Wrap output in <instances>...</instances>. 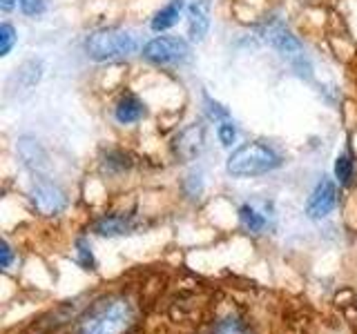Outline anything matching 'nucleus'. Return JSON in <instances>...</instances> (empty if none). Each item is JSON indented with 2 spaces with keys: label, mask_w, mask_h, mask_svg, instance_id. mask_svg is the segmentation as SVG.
<instances>
[{
  "label": "nucleus",
  "mask_w": 357,
  "mask_h": 334,
  "mask_svg": "<svg viewBox=\"0 0 357 334\" xmlns=\"http://www.w3.org/2000/svg\"><path fill=\"white\" fill-rule=\"evenodd\" d=\"M132 323V308L126 299H109L94 305L81 321V334H123Z\"/></svg>",
  "instance_id": "f257e3e1"
},
{
  "label": "nucleus",
  "mask_w": 357,
  "mask_h": 334,
  "mask_svg": "<svg viewBox=\"0 0 357 334\" xmlns=\"http://www.w3.org/2000/svg\"><path fill=\"white\" fill-rule=\"evenodd\" d=\"M282 165V156L273 148L261 143H245L237 148L228 159V172L232 176H259L266 172H273L275 167Z\"/></svg>",
  "instance_id": "f03ea898"
},
{
  "label": "nucleus",
  "mask_w": 357,
  "mask_h": 334,
  "mask_svg": "<svg viewBox=\"0 0 357 334\" xmlns=\"http://www.w3.org/2000/svg\"><path fill=\"white\" fill-rule=\"evenodd\" d=\"M85 49L89 58L94 61H114L121 56L134 54L137 49V38L126 29H100L87 38Z\"/></svg>",
  "instance_id": "7ed1b4c3"
},
{
  "label": "nucleus",
  "mask_w": 357,
  "mask_h": 334,
  "mask_svg": "<svg viewBox=\"0 0 357 334\" xmlns=\"http://www.w3.org/2000/svg\"><path fill=\"white\" fill-rule=\"evenodd\" d=\"M190 47L183 38L176 36H159L152 38L148 45L143 47V56L148 61L156 65H170V63H181L188 58Z\"/></svg>",
  "instance_id": "20e7f679"
},
{
  "label": "nucleus",
  "mask_w": 357,
  "mask_h": 334,
  "mask_svg": "<svg viewBox=\"0 0 357 334\" xmlns=\"http://www.w3.org/2000/svg\"><path fill=\"white\" fill-rule=\"evenodd\" d=\"M335 205H337V189H335L333 181L324 178V181L315 187V192H312L308 198L306 214L310 218H324L335 209Z\"/></svg>",
  "instance_id": "39448f33"
},
{
  "label": "nucleus",
  "mask_w": 357,
  "mask_h": 334,
  "mask_svg": "<svg viewBox=\"0 0 357 334\" xmlns=\"http://www.w3.org/2000/svg\"><path fill=\"white\" fill-rule=\"evenodd\" d=\"M31 200H33V205H36V209L45 216L61 214L65 209V194L54 183H45V181L38 183L31 189Z\"/></svg>",
  "instance_id": "423d86ee"
},
{
  "label": "nucleus",
  "mask_w": 357,
  "mask_h": 334,
  "mask_svg": "<svg viewBox=\"0 0 357 334\" xmlns=\"http://www.w3.org/2000/svg\"><path fill=\"white\" fill-rule=\"evenodd\" d=\"M204 141H206V127L201 125V122H192V125H188L174 138V152L178 159L192 161L195 156H199V152L204 150Z\"/></svg>",
  "instance_id": "0eeeda50"
},
{
  "label": "nucleus",
  "mask_w": 357,
  "mask_h": 334,
  "mask_svg": "<svg viewBox=\"0 0 357 334\" xmlns=\"http://www.w3.org/2000/svg\"><path fill=\"white\" fill-rule=\"evenodd\" d=\"M210 29V0H192L188 5V33L195 42L204 40Z\"/></svg>",
  "instance_id": "6e6552de"
},
{
  "label": "nucleus",
  "mask_w": 357,
  "mask_h": 334,
  "mask_svg": "<svg viewBox=\"0 0 357 334\" xmlns=\"http://www.w3.org/2000/svg\"><path fill=\"white\" fill-rule=\"evenodd\" d=\"M266 40L271 42L277 51H282L284 56H288V58H293V56H301L299 40L282 25V22H273V25L266 27Z\"/></svg>",
  "instance_id": "1a4fd4ad"
},
{
  "label": "nucleus",
  "mask_w": 357,
  "mask_h": 334,
  "mask_svg": "<svg viewBox=\"0 0 357 334\" xmlns=\"http://www.w3.org/2000/svg\"><path fill=\"white\" fill-rule=\"evenodd\" d=\"M183 7H185L183 0H170V3H167V5L159 11V14H156V16L152 18V29H154V31H165V29L174 27L176 22H178V18H181Z\"/></svg>",
  "instance_id": "9d476101"
},
{
  "label": "nucleus",
  "mask_w": 357,
  "mask_h": 334,
  "mask_svg": "<svg viewBox=\"0 0 357 334\" xmlns=\"http://www.w3.org/2000/svg\"><path fill=\"white\" fill-rule=\"evenodd\" d=\"M132 230V221L128 216H103L96 221L94 232L100 237H121Z\"/></svg>",
  "instance_id": "9b49d317"
},
{
  "label": "nucleus",
  "mask_w": 357,
  "mask_h": 334,
  "mask_svg": "<svg viewBox=\"0 0 357 334\" xmlns=\"http://www.w3.org/2000/svg\"><path fill=\"white\" fill-rule=\"evenodd\" d=\"M145 114L143 109V103L139 98L134 96H123L116 105V120L123 122V125H128V122H137L141 116Z\"/></svg>",
  "instance_id": "f8f14e48"
},
{
  "label": "nucleus",
  "mask_w": 357,
  "mask_h": 334,
  "mask_svg": "<svg viewBox=\"0 0 357 334\" xmlns=\"http://www.w3.org/2000/svg\"><path fill=\"white\" fill-rule=\"evenodd\" d=\"M239 218H241V223H243V228L248 230V232H255V234L264 232L266 225H268V216H266L264 212H261L259 207H257L255 203H245V205H241V209H239Z\"/></svg>",
  "instance_id": "ddd939ff"
},
{
  "label": "nucleus",
  "mask_w": 357,
  "mask_h": 334,
  "mask_svg": "<svg viewBox=\"0 0 357 334\" xmlns=\"http://www.w3.org/2000/svg\"><path fill=\"white\" fill-rule=\"evenodd\" d=\"M335 176H337V181L342 185L351 183V178H353V161H351L349 154L337 156V161H335Z\"/></svg>",
  "instance_id": "4468645a"
},
{
  "label": "nucleus",
  "mask_w": 357,
  "mask_h": 334,
  "mask_svg": "<svg viewBox=\"0 0 357 334\" xmlns=\"http://www.w3.org/2000/svg\"><path fill=\"white\" fill-rule=\"evenodd\" d=\"M14 42H16V31L11 25H5L0 27V56H7L11 51V47H14Z\"/></svg>",
  "instance_id": "2eb2a0df"
},
{
  "label": "nucleus",
  "mask_w": 357,
  "mask_h": 334,
  "mask_svg": "<svg viewBox=\"0 0 357 334\" xmlns=\"http://www.w3.org/2000/svg\"><path fill=\"white\" fill-rule=\"evenodd\" d=\"M76 261L81 263L83 267H92L94 265V256H92V248L85 239L76 241Z\"/></svg>",
  "instance_id": "dca6fc26"
},
{
  "label": "nucleus",
  "mask_w": 357,
  "mask_h": 334,
  "mask_svg": "<svg viewBox=\"0 0 357 334\" xmlns=\"http://www.w3.org/2000/svg\"><path fill=\"white\" fill-rule=\"evenodd\" d=\"M18 5L25 16H40L47 7V0H18Z\"/></svg>",
  "instance_id": "f3484780"
},
{
  "label": "nucleus",
  "mask_w": 357,
  "mask_h": 334,
  "mask_svg": "<svg viewBox=\"0 0 357 334\" xmlns=\"http://www.w3.org/2000/svg\"><path fill=\"white\" fill-rule=\"evenodd\" d=\"M217 134H219L221 145H226V148H230V145L234 143V138H237V129H234V125L230 120H223L217 129Z\"/></svg>",
  "instance_id": "a211bd4d"
},
{
  "label": "nucleus",
  "mask_w": 357,
  "mask_h": 334,
  "mask_svg": "<svg viewBox=\"0 0 357 334\" xmlns=\"http://www.w3.org/2000/svg\"><path fill=\"white\" fill-rule=\"evenodd\" d=\"M217 334H248V332H245L237 321H223L217 328Z\"/></svg>",
  "instance_id": "6ab92c4d"
},
{
  "label": "nucleus",
  "mask_w": 357,
  "mask_h": 334,
  "mask_svg": "<svg viewBox=\"0 0 357 334\" xmlns=\"http://www.w3.org/2000/svg\"><path fill=\"white\" fill-rule=\"evenodd\" d=\"M0 254H3V267H5V270H9V267H11V259H14V252H11L7 241H3V245H0Z\"/></svg>",
  "instance_id": "aec40b11"
},
{
  "label": "nucleus",
  "mask_w": 357,
  "mask_h": 334,
  "mask_svg": "<svg viewBox=\"0 0 357 334\" xmlns=\"http://www.w3.org/2000/svg\"><path fill=\"white\" fill-rule=\"evenodd\" d=\"M16 5V0H0V7H3V11H11Z\"/></svg>",
  "instance_id": "412c9836"
}]
</instances>
